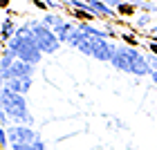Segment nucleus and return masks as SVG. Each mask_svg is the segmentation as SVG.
<instances>
[{
    "label": "nucleus",
    "mask_w": 157,
    "mask_h": 150,
    "mask_svg": "<svg viewBox=\"0 0 157 150\" xmlns=\"http://www.w3.org/2000/svg\"><path fill=\"white\" fill-rule=\"evenodd\" d=\"M112 67H117L119 72H126V74H132V76H153L155 69L151 67L146 54H141L137 47H130V45H119L117 47V54L115 58L110 61Z\"/></svg>",
    "instance_id": "1"
},
{
    "label": "nucleus",
    "mask_w": 157,
    "mask_h": 150,
    "mask_svg": "<svg viewBox=\"0 0 157 150\" xmlns=\"http://www.w3.org/2000/svg\"><path fill=\"white\" fill-rule=\"evenodd\" d=\"M0 101H2V112L11 119L13 126H29L34 128V114L27 108V99L23 94H16L9 88L0 90Z\"/></svg>",
    "instance_id": "2"
},
{
    "label": "nucleus",
    "mask_w": 157,
    "mask_h": 150,
    "mask_svg": "<svg viewBox=\"0 0 157 150\" xmlns=\"http://www.w3.org/2000/svg\"><path fill=\"white\" fill-rule=\"evenodd\" d=\"M7 47L16 52V58L18 61L29 63V65H38L40 58H43V52H40L36 38H34V34H25V36H20V34L16 32V36L7 43Z\"/></svg>",
    "instance_id": "3"
},
{
    "label": "nucleus",
    "mask_w": 157,
    "mask_h": 150,
    "mask_svg": "<svg viewBox=\"0 0 157 150\" xmlns=\"http://www.w3.org/2000/svg\"><path fill=\"white\" fill-rule=\"evenodd\" d=\"M29 23H32V34H34V38H36V43H38L40 52L43 54H56L59 52L63 43L59 40V36L54 34L52 27L43 25L38 18H29Z\"/></svg>",
    "instance_id": "4"
},
{
    "label": "nucleus",
    "mask_w": 157,
    "mask_h": 150,
    "mask_svg": "<svg viewBox=\"0 0 157 150\" xmlns=\"http://www.w3.org/2000/svg\"><path fill=\"white\" fill-rule=\"evenodd\" d=\"M5 130H7V137H9V144H34V141L40 139V134L29 126H9Z\"/></svg>",
    "instance_id": "5"
},
{
    "label": "nucleus",
    "mask_w": 157,
    "mask_h": 150,
    "mask_svg": "<svg viewBox=\"0 0 157 150\" xmlns=\"http://www.w3.org/2000/svg\"><path fill=\"white\" fill-rule=\"evenodd\" d=\"M34 74H36V65H29V63H23V61H16L9 69H0L2 83L11 81V78H34Z\"/></svg>",
    "instance_id": "6"
},
{
    "label": "nucleus",
    "mask_w": 157,
    "mask_h": 150,
    "mask_svg": "<svg viewBox=\"0 0 157 150\" xmlns=\"http://www.w3.org/2000/svg\"><path fill=\"white\" fill-rule=\"evenodd\" d=\"M117 47L115 43L110 40H101V38H94V49H92V58L101 61V63H110L112 58H115L117 54Z\"/></svg>",
    "instance_id": "7"
},
{
    "label": "nucleus",
    "mask_w": 157,
    "mask_h": 150,
    "mask_svg": "<svg viewBox=\"0 0 157 150\" xmlns=\"http://www.w3.org/2000/svg\"><path fill=\"white\" fill-rule=\"evenodd\" d=\"M32 83H34V78H11V81H7L2 85H5V88H9L11 92H16V94L27 96V92L32 90Z\"/></svg>",
    "instance_id": "8"
},
{
    "label": "nucleus",
    "mask_w": 157,
    "mask_h": 150,
    "mask_svg": "<svg viewBox=\"0 0 157 150\" xmlns=\"http://www.w3.org/2000/svg\"><path fill=\"white\" fill-rule=\"evenodd\" d=\"M85 2L90 5V9H92V13H94L97 18H112V16H117V11L110 9L105 2H101V0H85Z\"/></svg>",
    "instance_id": "9"
},
{
    "label": "nucleus",
    "mask_w": 157,
    "mask_h": 150,
    "mask_svg": "<svg viewBox=\"0 0 157 150\" xmlns=\"http://www.w3.org/2000/svg\"><path fill=\"white\" fill-rule=\"evenodd\" d=\"M76 29V23H74V20H63V23L61 25H56L54 27V34H56V36H59V40L61 43H65V45H67V40H70V36H72V32Z\"/></svg>",
    "instance_id": "10"
},
{
    "label": "nucleus",
    "mask_w": 157,
    "mask_h": 150,
    "mask_svg": "<svg viewBox=\"0 0 157 150\" xmlns=\"http://www.w3.org/2000/svg\"><path fill=\"white\" fill-rule=\"evenodd\" d=\"M16 32H18V25L13 23V18H11V16L2 18V25H0V36H2V43H5V45H7L13 36H16Z\"/></svg>",
    "instance_id": "11"
},
{
    "label": "nucleus",
    "mask_w": 157,
    "mask_h": 150,
    "mask_svg": "<svg viewBox=\"0 0 157 150\" xmlns=\"http://www.w3.org/2000/svg\"><path fill=\"white\" fill-rule=\"evenodd\" d=\"M63 20H65V18H63L61 13H56V11H45V13L40 16V23L47 25V27H52V29H54L56 25H61Z\"/></svg>",
    "instance_id": "12"
},
{
    "label": "nucleus",
    "mask_w": 157,
    "mask_h": 150,
    "mask_svg": "<svg viewBox=\"0 0 157 150\" xmlns=\"http://www.w3.org/2000/svg\"><path fill=\"white\" fill-rule=\"evenodd\" d=\"M16 61H18V58H16V52L9 49V47H5V49H2V58H0V69H9Z\"/></svg>",
    "instance_id": "13"
},
{
    "label": "nucleus",
    "mask_w": 157,
    "mask_h": 150,
    "mask_svg": "<svg viewBox=\"0 0 157 150\" xmlns=\"http://www.w3.org/2000/svg\"><path fill=\"white\" fill-rule=\"evenodd\" d=\"M151 20H153L151 13H144V11H141L139 16L135 18V25H137L139 29H146V32H148V25H151Z\"/></svg>",
    "instance_id": "14"
},
{
    "label": "nucleus",
    "mask_w": 157,
    "mask_h": 150,
    "mask_svg": "<svg viewBox=\"0 0 157 150\" xmlns=\"http://www.w3.org/2000/svg\"><path fill=\"white\" fill-rule=\"evenodd\" d=\"M135 7L132 5H126V2H121L119 5V9H117V16H124V18H130V16H135Z\"/></svg>",
    "instance_id": "15"
},
{
    "label": "nucleus",
    "mask_w": 157,
    "mask_h": 150,
    "mask_svg": "<svg viewBox=\"0 0 157 150\" xmlns=\"http://www.w3.org/2000/svg\"><path fill=\"white\" fill-rule=\"evenodd\" d=\"M45 5H47V9L49 11H65V0H45Z\"/></svg>",
    "instance_id": "16"
},
{
    "label": "nucleus",
    "mask_w": 157,
    "mask_h": 150,
    "mask_svg": "<svg viewBox=\"0 0 157 150\" xmlns=\"http://www.w3.org/2000/svg\"><path fill=\"white\" fill-rule=\"evenodd\" d=\"M139 9L144 11V13H151V16H153V13H157V5H155V2H151V0H144Z\"/></svg>",
    "instance_id": "17"
},
{
    "label": "nucleus",
    "mask_w": 157,
    "mask_h": 150,
    "mask_svg": "<svg viewBox=\"0 0 157 150\" xmlns=\"http://www.w3.org/2000/svg\"><path fill=\"white\" fill-rule=\"evenodd\" d=\"M121 38H124V43L126 45H130V47H137V36H135V34H121Z\"/></svg>",
    "instance_id": "18"
},
{
    "label": "nucleus",
    "mask_w": 157,
    "mask_h": 150,
    "mask_svg": "<svg viewBox=\"0 0 157 150\" xmlns=\"http://www.w3.org/2000/svg\"><path fill=\"white\" fill-rule=\"evenodd\" d=\"M9 148H11V150H34L32 144H11Z\"/></svg>",
    "instance_id": "19"
},
{
    "label": "nucleus",
    "mask_w": 157,
    "mask_h": 150,
    "mask_svg": "<svg viewBox=\"0 0 157 150\" xmlns=\"http://www.w3.org/2000/svg\"><path fill=\"white\" fill-rule=\"evenodd\" d=\"M101 2H105V5H108L110 7V9H119V5H121V0H101Z\"/></svg>",
    "instance_id": "20"
},
{
    "label": "nucleus",
    "mask_w": 157,
    "mask_h": 150,
    "mask_svg": "<svg viewBox=\"0 0 157 150\" xmlns=\"http://www.w3.org/2000/svg\"><path fill=\"white\" fill-rule=\"evenodd\" d=\"M148 52L157 56V43H155V40H148Z\"/></svg>",
    "instance_id": "21"
},
{
    "label": "nucleus",
    "mask_w": 157,
    "mask_h": 150,
    "mask_svg": "<svg viewBox=\"0 0 157 150\" xmlns=\"http://www.w3.org/2000/svg\"><path fill=\"white\" fill-rule=\"evenodd\" d=\"M151 81H153V83L157 85V69H155V72H153V76H151Z\"/></svg>",
    "instance_id": "22"
},
{
    "label": "nucleus",
    "mask_w": 157,
    "mask_h": 150,
    "mask_svg": "<svg viewBox=\"0 0 157 150\" xmlns=\"http://www.w3.org/2000/svg\"><path fill=\"white\" fill-rule=\"evenodd\" d=\"M0 5H2V7H7V5H9V0H0Z\"/></svg>",
    "instance_id": "23"
}]
</instances>
